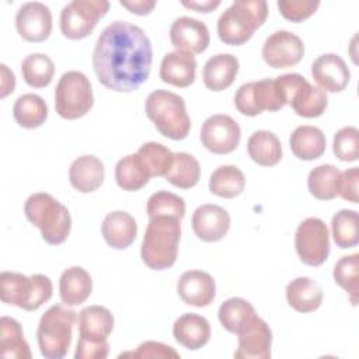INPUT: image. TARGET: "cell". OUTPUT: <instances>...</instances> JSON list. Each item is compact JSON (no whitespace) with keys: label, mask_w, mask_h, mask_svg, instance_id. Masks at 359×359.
I'll list each match as a JSON object with an SVG mask.
<instances>
[{"label":"cell","mask_w":359,"mask_h":359,"mask_svg":"<svg viewBox=\"0 0 359 359\" xmlns=\"http://www.w3.org/2000/svg\"><path fill=\"white\" fill-rule=\"evenodd\" d=\"M132 356V358H180V353L170 345L157 341H146L137 346L133 352L121 353L119 358Z\"/></svg>","instance_id":"f6af8a7d"},{"label":"cell","mask_w":359,"mask_h":359,"mask_svg":"<svg viewBox=\"0 0 359 359\" xmlns=\"http://www.w3.org/2000/svg\"><path fill=\"white\" fill-rule=\"evenodd\" d=\"M180 222L168 216L150 219L140 248L142 259L150 269L161 271L174 265L181 238Z\"/></svg>","instance_id":"7a4b0ae2"},{"label":"cell","mask_w":359,"mask_h":359,"mask_svg":"<svg viewBox=\"0 0 359 359\" xmlns=\"http://www.w3.org/2000/svg\"><path fill=\"white\" fill-rule=\"evenodd\" d=\"M172 335L175 341L187 349L196 351L208 344L210 338V324L199 314L185 313L175 320Z\"/></svg>","instance_id":"cb8c5ba5"},{"label":"cell","mask_w":359,"mask_h":359,"mask_svg":"<svg viewBox=\"0 0 359 359\" xmlns=\"http://www.w3.org/2000/svg\"><path fill=\"white\" fill-rule=\"evenodd\" d=\"M335 282L349 294L351 303L358 304L359 296V254H351L342 257L334 266Z\"/></svg>","instance_id":"60d3db41"},{"label":"cell","mask_w":359,"mask_h":359,"mask_svg":"<svg viewBox=\"0 0 359 359\" xmlns=\"http://www.w3.org/2000/svg\"><path fill=\"white\" fill-rule=\"evenodd\" d=\"M137 156L150 177H165L174 160V153L157 142H147L142 144L137 150Z\"/></svg>","instance_id":"ab89813d"},{"label":"cell","mask_w":359,"mask_h":359,"mask_svg":"<svg viewBox=\"0 0 359 359\" xmlns=\"http://www.w3.org/2000/svg\"><path fill=\"white\" fill-rule=\"evenodd\" d=\"M15 28L20 36L28 42H42L52 31V13L41 1L24 3L15 14Z\"/></svg>","instance_id":"9a60e30c"},{"label":"cell","mask_w":359,"mask_h":359,"mask_svg":"<svg viewBox=\"0 0 359 359\" xmlns=\"http://www.w3.org/2000/svg\"><path fill=\"white\" fill-rule=\"evenodd\" d=\"M247 150L251 160L262 167H272L282 158L280 140L269 130L254 132L247 142Z\"/></svg>","instance_id":"f546056e"},{"label":"cell","mask_w":359,"mask_h":359,"mask_svg":"<svg viewBox=\"0 0 359 359\" xmlns=\"http://www.w3.org/2000/svg\"><path fill=\"white\" fill-rule=\"evenodd\" d=\"M109 353L108 341L104 342H88L79 339L74 358L76 359H104Z\"/></svg>","instance_id":"7dc6e473"},{"label":"cell","mask_w":359,"mask_h":359,"mask_svg":"<svg viewBox=\"0 0 359 359\" xmlns=\"http://www.w3.org/2000/svg\"><path fill=\"white\" fill-rule=\"evenodd\" d=\"M341 171L332 164H321L314 167L307 177L310 194L320 201H330L338 195Z\"/></svg>","instance_id":"836d02e7"},{"label":"cell","mask_w":359,"mask_h":359,"mask_svg":"<svg viewBox=\"0 0 359 359\" xmlns=\"http://www.w3.org/2000/svg\"><path fill=\"white\" fill-rule=\"evenodd\" d=\"M108 10L107 0H73L60 11V31L69 39H83L93 32Z\"/></svg>","instance_id":"8fae6325"},{"label":"cell","mask_w":359,"mask_h":359,"mask_svg":"<svg viewBox=\"0 0 359 359\" xmlns=\"http://www.w3.org/2000/svg\"><path fill=\"white\" fill-rule=\"evenodd\" d=\"M0 348L4 358H31L21 324L11 317H1L0 320Z\"/></svg>","instance_id":"e575fe53"},{"label":"cell","mask_w":359,"mask_h":359,"mask_svg":"<svg viewBox=\"0 0 359 359\" xmlns=\"http://www.w3.org/2000/svg\"><path fill=\"white\" fill-rule=\"evenodd\" d=\"M217 316L224 330L238 334L257 314L248 300L243 297H230L220 304Z\"/></svg>","instance_id":"1f68e13d"},{"label":"cell","mask_w":359,"mask_h":359,"mask_svg":"<svg viewBox=\"0 0 359 359\" xmlns=\"http://www.w3.org/2000/svg\"><path fill=\"white\" fill-rule=\"evenodd\" d=\"M245 177L236 165H220L209 178V189L220 198H236L244 191Z\"/></svg>","instance_id":"8d00e7d4"},{"label":"cell","mask_w":359,"mask_h":359,"mask_svg":"<svg viewBox=\"0 0 359 359\" xmlns=\"http://www.w3.org/2000/svg\"><path fill=\"white\" fill-rule=\"evenodd\" d=\"M182 6L187 8H194L199 13H210L220 6L219 0H205V1H182Z\"/></svg>","instance_id":"f907efd6"},{"label":"cell","mask_w":359,"mask_h":359,"mask_svg":"<svg viewBox=\"0 0 359 359\" xmlns=\"http://www.w3.org/2000/svg\"><path fill=\"white\" fill-rule=\"evenodd\" d=\"M52 280L42 273L25 276L18 272L4 271L0 275V294L6 304H13L27 311L39 309L52 297Z\"/></svg>","instance_id":"52a82bcc"},{"label":"cell","mask_w":359,"mask_h":359,"mask_svg":"<svg viewBox=\"0 0 359 359\" xmlns=\"http://www.w3.org/2000/svg\"><path fill=\"white\" fill-rule=\"evenodd\" d=\"M268 17L264 0H238L227 7L217 20V35L227 45H243Z\"/></svg>","instance_id":"3957f363"},{"label":"cell","mask_w":359,"mask_h":359,"mask_svg":"<svg viewBox=\"0 0 359 359\" xmlns=\"http://www.w3.org/2000/svg\"><path fill=\"white\" fill-rule=\"evenodd\" d=\"M94 104L91 83L87 76L77 70L62 74L55 88V109L65 119L84 116Z\"/></svg>","instance_id":"ba28073f"},{"label":"cell","mask_w":359,"mask_h":359,"mask_svg":"<svg viewBox=\"0 0 359 359\" xmlns=\"http://www.w3.org/2000/svg\"><path fill=\"white\" fill-rule=\"evenodd\" d=\"M114 330V316L102 306H88L79 313V339L104 342Z\"/></svg>","instance_id":"603a6c76"},{"label":"cell","mask_w":359,"mask_h":359,"mask_svg":"<svg viewBox=\"0 0 359 359\" xmlns=\"http://www.w3.org/2000/svg\"><path fill=\"white\" fill-rule=\"evenodd\" d=\"M151 62L153 49L146 32L121 20L102 29L93 52L98 81L119 93L137 90L149 79Z\"/></svg>","instance_id":"6da1fadb"},{"label":"cell","mask_w":359,"mask_h":359,"mask_svg":"<svg viewBox=\"0 0 359 359\" xmlns=\"http://www.w3.org/2000/svg\"><path fill=\"white\" fill-rule=\"evenodd\" d=\"M77 313L62 304L50 306L41 317L36 339L42 356L48 359H62L66 356Z\"/></svg>","instance_id":"8992f818"},{"label":"cell","mask_w":359,"mask_h":359,"mask_svg":"<svg viewBox=\"0 0 359 359\" xmlns=\"http://www.w3.org/2000/svg\"><path fill=\"white\" fill-rule=\"evenodd\" d=\"M292 153L300 160H316L325 151V135L317 126H297L289 139Z\"/></svg>","instance_id":"f1b7e54d"},{"label":"cell","mask_w":359,"mask_h":359,"mask_svg":"<svg viewBox=\"0 0 359 359\" xmlns=\"http://www.w3.org/2000/svg\"><path fill=\"white\" fill-rule=\"evenodd\" d=\"M332 238L339 248H352L359 243V216L356 210L342 209L331 220Z\"/></svg>","instance_id":"f35d334b"},{"label":"cell","mask_w":359,"mask_h":359,"mask_svg":"<svg viewBox=\"0 0 359 359\" xmlns=\"http://www.w3.org/2000/svg\"><path fill=\"white\" fill-rule=\"evenodd\" d=\"M119 4L125 8H128L132 14L146 15L154 8L156 1H153V0H119Z\"/></svg>","instance_id":"c3c4849f"},{"label":"cell","mask_w":359,"mask_h":359,"mask_svg":"<svg viewBox=\"0 0 359 359\" xmlns=\"http://www.w3.org/2000/svg\"><path fill=\"white\" fill-rule=\"evenodd\" d=\"M192 229L196 237L205 243L219 241L230 229V215L219 205H201L192 215Z\"/></svg>","instance_id":"ac0fdd59"},{"label":"cell","mask_w":359,"mask_h":359,"mask_svg":"<svg viewBox=\"0 0 359 359\" xmlns=\"http://www.w3.org/2000/svg\"><path fill=\"white\" fill-rule=\"evenodd\" d=\"M150 178L137 153L122 157L115 165V181L123 191H137L143 188Z\"/></svg>","instance_id":"d6a6232c"},{"label":"cell","mask_w":359,"mask_h":359,"mask_svg":"<svg viewBox=\"0 0 359 359\" xmlns=\"http://www.w3.org/2000/svg\"><path fill=\"white\" fill-rule=\"evenodd\" d=\"M101 233L109 247L115 250H125L135 241L137 224L133 216L128 212L115 210L104 217Z\"/></svg>","instance_id":"44dd1931"},{"label":"cell","mask_w":359,"mask_h":359,"mask_svg":"<svg viewBox=\"0 0 359 359\" xmlns=\"http://www.w3.org/2000/svg\"><path fill=\"white\" fill-rule=\"evenodd\" d=\"M236 359H269L272 345V331L259 317H254L238 334Z\"/></svg>","instance_id":"2e32d148"},{"label":"cell","mask_w":359,"mask_h":359,"mask_svg":"<svg viewBox=\"0 0 359 359\" xmlns=\"http://www.w3.org/2000/svg\"><path fill=\"white\" fill-rule=\"evenodd\" d=\"M234 105L243 115L255 116L264 111H279L286 102L276 80L264 79L240 86L234 95Z\"/></svg>","instance_id":"30bf717a"},{"label":"cell","mask_w":359,"mask_h":359,"mask_svg":"<svg viewBox=\"0 0 359 359\" xmlns=\"http://www.w3.org/2000/svg\"><path fill=\"white\" fill-rule=\"evenodd\" d=\"M93 290L90 273L81 266H70L60 275L59 293L66 306H77L84 303Z\"/></svg>","instance_id":"4316f807"},{"label":"cell","mask_w":359,"mask_h":359,"mask_svg":"<svg viewBox=\"0 0 359 359\" xmlns=\"http://www.w3.org/2000/svg\"><path fill=\"white\" fill-rule=\"evenodd\" d=\"M13 116L20 126L35 129L46 121L48 105L43 98L36 94H22L14 102Z\"/></svg>","instance_id":"4dcf8cb0"},{"label":"cell","mask_w":359,"mask_h":359,"mask_svg":"<svg viewBox=\"0 0 359 359\" xmlns=\"http://www.w3.org/2000/svg\"><path fill=\"white\" fill-rule=\"evenodd\" d=\"M276 83L285 102L303 118H316L324 114L328 105L327 93L320 87L311 86L299 73H286L276 77Z\"/></svg>","instance_id":"9c48e42d"},{"label":"cell","mask_w":359,"mask_h":359,"mask_svg":"<svg viewBox=\"0 0 359 359\" xmlns=\"http://www.w3.org/2000/svg\"><path fill=\"white\" fill-rule=\"evenodd\" d=\"M311 76L321 90L339 93L346 88L351 72L345 60L335 53H324L311 65Z\"/></svg>","instance_id":"d6986e66"},{"label":"cell","mask_w":359,"mask_h":359,"mask_svg":"<svg viewBox=\"0 0 359 359\" xmlns=\"http://www.w3.org/2000/svg\"><path fill=\"white\" fill-rule=\"evenodd\" d=\"M358 178H359L358 167H352L341 172L339 184H338V195L342 199L352 203H358Z\"/></svg>","instance_id":"bcb514c9"},{"label":"cell","mask_w":359,"mask_h":359,"mask_svg":"<svg viewBox=\"0 0 359 359\" xmlns=\"http://www.w3.org/2000/svg\"><path fill=\"white\" fill-rule=\"evenodd\" d=\"M170 39L177 50L196 55L206 50L210 35L205 22L192 17H180L170 27Z\"/></svg>","instance_id":"e0dca14e"},{"label":"cell","mask_w":359,"mask_h":359,"mask_svg":"<svg viewBox=\"0 0 359 359\" xmlns=\"http://www.w3.org/2000/svg\"><path fill=\"white\" fill-rule=\"evenodd\" d=\"M334 154L341 161H356L359 158V130L355 126H344L332 140Z\"/></svg>","instance_id":"7bdbcfd3"},{"label":"cell","mask_w":359,"mask_h":359,"mask_svg":"<svg viewBox=\"0 0 359 359\" xmlns=\"http://www.w3.org/2000/svg\"><path fill=\"white\" fill-rule=\"evenodd\" d=\"M21 74L29 87L43 88L53 79V60L43 53H31L21 63Z\"/></svg>","instance_id":"74e56055"},{"label":"cell","mask_w":359,"mask_h":359,"mask_svg":"<svg viewBox=\"0 0 359 359\" xmlns=\"http://www.w3.org/2000/svg\"><path fill=\"white\" fill-rule=\"evenodd\" d=\"M286 299L292 309L299 313H311L323 303L320 285L309 276H299L287 283Z\"/></svg>","instance_id":"83f0119b"},{"label":"cell","mask_w":359,"mask_h":359,"mask_svg":"<svg viewBox=\"0 0 359 359\" xmlns=\"http://www.w3.org/2000/svg\"><path fill=\"white\" fill-rule=\"evenodd\" d=\"M24 213L41 230L42 238L49 244H60L70 234V213L50 194L36 192L28 196L24 203Z\"/></svg>","instance_id":"5b68a950"},{"label":"cell","mask_w":359,"mask_h":359,"mask_svg":"<svg viewBox=\"0 0 359 359\" xmlns=\"http://www.w3.org/2000/svg\"><path fill=\"white\" fill-rule=\"evenodd\" d=\"M238 67V59L230 53H219L209 57L202 73L205 87L212 91L226 90L236 80Z\"/></svg>","instance_id":"484cf974"},{"label":"cell","mask_w":359,"mask_h":359,"mask_svg":"<svg viewBox=\"0 0 359 359\" xmlns=\"http://www.w3.org/2000/svg\"><path fill=\"white\" fill-rule=\"evenodd\" d=\"M304 55L303 41L293 32L280 29L271 34L262 46L265 63L273 69H285L297 65Z\"/></svg>","instance_id":"5bb4252c"},{"label":"cell","mask_w":359,"mask_h":359,"mask_svg":"<svg viewBox=\"0 0 359 359\" xmlns=\"http://www.w3.org/2000/svg\"><path fill=\"white\" fill-rule=\"evenodd\" d=\"M241 139L238 123L229 115L216 114L209 116L201 128L202 144L215 154H227L236 150Z\"/></svg>","instance_id":"4fadbf2b"},{"label":"cell","mask_w":359,"mask_h":359,"mask_svg":"<svg viewBox=\"0 0 359 359\" xmlns=\"http://www.w3.org/2000/svg\"><path fill=\"white\" fill-rule=\"evenodd\" d=\"M294 247L302 262L320 266L330 254V234L327 224L318 217L304 219L294 234Z\"/></svg>","instance_id":"7c38bea8"},{"label":"cell","mask_w":359,"mask_h":359,"mask_svg":"<svg viewBox=\"0 0 359 359\" xmlns=\"http://www.w3.org/2000/svg\"><path fill=\"white\" fill-rule=\"evenodd\" d=\"M177 292L187 304L206 307L216 296V283L208 272L198 269L187 271L178 279Z\"/></svg>","instance_id":"ffe728a7"},{"label":"cell","mask_w":359,"mask_h":359,"mask_svg":"<svg viewBox=\"0 0 359 359\" xmlns=\"http://www.w3.org/2000/svg\"><path fill=\"white\" fill-rule=\"evenodd\" d=\"M144 111L163 136L172 140H182L188 136L191 119L187 114L185 101L178 94L154 90L146 98Z\"/></svg>","instance_id":"277c9868"},{"label":"cell","mask_w":359,"mask_h":359,"mask_svg":"<svg viewBox=\"0 0 359 359\" xmlns=\"http://www.w3.org/2000/svg\"><path fill=\"white\" fill-rule=\"evenodd\" d=\"M196 60L194 55L174 50L164 55L160 65V79L171 86L185 88L195 81Z\"/></svg>","instance_id":"7402d4cb"},{"label":"cell","mask_w":359,"mask_h":359,"mask_svg":"<svg viewBox=\"0 0 359 359\" xmlns=\"http://www.w3.org/2000/svg\"><path fill=\"white\" fill-rule=\"evenodd\" d=\"M105 170L102 161L91 154L77 157L69 168V181L74 189L83 194L95 191L104 182Z\"/></svg>","instance_id":"d4e9b609"},{"label":"cell","mask_w":359,"mask_h":359,"mask_svg":"<svg viewBox=\"0 0 359 359\" xmlns=\"http://www.w3.org/2000/svg\"><path fill=\"white\" fill-rule=\"evenodd\" d=\"M318 0H279L278 8L280 14L293 22H300L316 13L318 8Z\"/></svg>","instance_id":"ee69618b"},{"label":"cell","mask_w":359,"mask_h":359,"mask_svg":"<svg viewBox=\"0 0 359 359\" xmlns=\"http://www.w3.org/2000/svg\"><path fill=\"white\" fill-rule=\"evenodd\" d=\"M0 70H1V91H0V97L4 98L10 93L14 91V88H15V77H14L13 72H10V69L4 63L0 65Z\"/></svg>","instance_id":"681fc988"},{"label":"cell","mask_w":359,"mask_h":359,"mask_svg":"<svg viewBox=\"0 0 359 359\" xmlns=\"http://www.w3.org/2000/svg\"><path fill=\"white\" fill-rule=\"evenodd\" d=\"M170 184L181 189H189L195 187L201 178L199 161L189 153H174L171 168L164 177Z\"/></svg>","instance_id":"d590c367"},{"label":"cell","mask_w":359,"mask_h":359,"mask_svg":"<svg viewBox=\"0 0 359 359\" xmlns=\"http://www.w3.org/2000/svg\"><path fill=\"white\" fill-rule=\"evenodd\" d=\"M146 212L149 219L168 216L181 220L185 215V201L172 192L157 191L149 198Z\"/></svg>","instance_id":"b9f144b4"}]
</instances>
